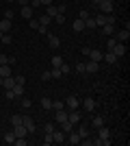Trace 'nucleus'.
<instances>
[{
    "label": "nucleus",
    "mask_w": 130,
    "mask_h": 146,
    "mask_svg": "<svg viewBox=\"0 0 130 146\" xmlns=\"http://www.w3.org/2000/svg\"><path fill=\"white\" fill-rule=\"evenodd\" d=\"M65 109L67 111H74V109H80V100L72 94V96H67L65 98Z\"/></svg>",
    "instance_id": "nucleus-1"
},
{
    "label": "nucleus",
    "mask_w": 130,
    "mask_h": 146,
    "mask_svg": "<svg viewBox=\"0 0 130 146\" xmlns=\"http://www.w3.org/2000/svg\"><path fill=\"white\" fill-rule=\"evenodd\" d=\"M80 107H82V109L87 111V113H91V111H95V107H98V103H95V100H93V98L89 96V98H85V100H82V103H80Z\"/></svg>",
    "instance_id": "nucleus-2"
},
{
    "label": "nucleus",
    "mask_w": 130,
    "mask_h": 146,
    "mask_svg": "<svg viewBox=\"0 0 130 146\" xmlns=\"http://www.w3.org/2000/svg\"><path fill=\"white\" fill-rule=\"evenodd\" d=\"M22 124H24V127H26V131H28V135L37 131V127H35V120H33L31 116H22Z\"/></svg>",
    "instance_id": "nucleus-3"
},
{
    "label": "nucleus",
    "mask_w": 130,
    "mask_h": 146,
    "mask_svg": "<svg viewBox=\"0 0 130 146\" xmlns=\"http://www.w3.org/2000/svg\"><path fill=\"white\" fill-rule=\"evenodd\" d=\"M115 39L117 42H122V44H128V39H130V31L128 29H122V31H115Z\"/></svg>",
    "instance_id": "nucleus-4"
},
{
    "label": "nucleus",
    "mask_w": 130,
    "mask_h": 146,
    "mask_svg": "<svg viewBox=\"0 0 130 146\" xmlns=\"http://www.w3.org/2000/svg\"><path fill=\"white\" fill-rule=\"evenodd\" d=\"M76 133L80 135V140H82V137H89V135H91V129H89V124H87V122H78Z\"/></svg>",
    "instance_id": "nucleus-5"
},
{
    "label": "nucleus",
    "mask_w": 130,
    "mask_h": 146,
    "mask_svg": "<svg viewBox=\"0 0 130 146\" xmlns=\"http://www.w3.org/2000/svg\"><path fill=\"white\" fill-rule=\"evenodd\" d=\"M98 9H100V13H106V15L113 13V0H102L98 5Z\"/></svg>",
    "instance_id": "nucleus-6"
},
{
    "label": "nucleus",
    "mask_w": 130,
    "mask_h": 146,
    "mask_svg": "<svg viewBox=\"0 0 130 146\" xmlns=\"http://www.w3.org/2000/svg\"><path fill=\"white\" fill-rule=\"evenodd\" d=\"M111 52H113L115 57H117V59H119V57H124V55H126V44L117 42L115 46H113V50H111Z\"/></svg>",
    "instance_id": "nucleus-7"
},
{
    "label": "nucleus",
    "mask_w": 130,
    "mask_h": 146,
    "mask_svg": "<svg viewBox=\"0 0 130 146\" xmlns=\"http://www.w3.org/2000/svg\"><path fill=\"white\" fill-rule=\"evenodd\" d=\"M98 70H100V63H98V61H91V59H89V61L85 63V72L93 74V72H98Z\"/></svg>",
    "instance_id": "nucleus-8"
},
{
    "label": "nucleus",
    "mask_w": 130,
    "mask_h": 146,
    "mask_svg": "<svg viewBox=\"0 0 130 146\" xmlns=\"http://www.w3.org/2000/svg\"><path fill=\"white\" fill-rule=\"evenodd\" d=\"M98 137H100V140H104V142H108V144H111V131H108L106 127H100V129H98Z\"/></svg>",
    "instance_id": "nucleus-9"
},
{
    "label": "nucleus",
    "mask_w": 130,
    "mask_h": 146,
    "mask_svg": "<svg viewBox=\"0 0 130 146\" xmlns=\"http://www.w3.org/2000/svg\"><path fill=\"white\" fill-rule=\"evenodd\" d=\"M13 133H15V137H26L28 131H26L24 124H15V127H13Z\"/></svg>",
    "instance_id": "nucleus-10"
},
{
    "label": "nucleus",
    "mask_w": 130,
    "mask_h": 146,
    "mask_svg": "<svg viewBox=\"0 0 130 146\" xmlns=\"http://www.w3.org/2000/svg\"><path fill=\"white\" fill-rule=\"evenodd\" d=\"M67 120L72 122V124H78V122H80V111H78V109L67 111Z\"/></svg>",
    "instance_id": "nucleus-11"
},
{
    "label": "nucleus",
    "mask_w": 130,
    "mask_h": 146,
    "mask_svg": "<svg viewBox=\"0 0 130 146\" xmlns=\"http://www.w3.org/2000/svg\"><path fill=\"white\" fill-rule=\"evenodd\" d=\"M52 140H54V144H63V142H65V133H63V131H52Z\"/></svg>",
    "instance_id": "nucleus-12"
},
{
    "label": "nucleus",
    "mask_w": 130,
    "mask_h": 146,
    "mask_svg": "<svg viewBox=\"0 0 130 146\" xmlns=\"http://www.w3.org/2000/svg\"><path fill=\"white\" fill-rule=\"evenodd\" d=\"M48 44H50V48H59V46H61V39L56 35H50L48 33Z\"/></svg>",
    "instance_id": "nucleus-13"
},
{
    "label": "nucleus",
    "mask_w": 130,
    "mask_h": 146,
    "mask_svg": "<svg viewBox=\"0 0 130 146\" xmlns=\"http://www.w3.org/2000/svg\"><path fill=\"white\" fill-rule=\"evenodd\" d=\"M100 29H102V33H104V35H108V37L115 35V31H117V29H115V24H104V26H100Z\"/></svg>",
    "instance_id": "nucleus-14"
},
{
    "label": "nucleus",
    "mask_w": 130,
    "mask_h": 146,
    "mask_svg": "<svg viewBox=\"0 0 130 146\" xmlns=\"http://www.w3.org/2000/svg\"><path fill=\"white\" fill-rule=\"evenodd\" d=\"M13 85H15V79H13V74H11V76H5V79H2V87H5V90H11Z\"/></svg>",
    "instance_id": "nucleus-15"
},
{
    "label": "nucleus",
    "mask_w": 130,
    "mask_h": 146,
    "mask_svg": "<svg viewBox=\"0 0 130 146\" xmlns=\"http://www.w3.org/2000/svg\"><path fill=\"white\" fill-rule=\"evenodd\" d=\"M87 57H89V59H91V61H98V63H100V61H102V57H104V55H102L100 50H89V55H87Z\"/></svg>",
    "instance_id": "nucleus-16"
},
{
    "label": "nucleus",
    "mask_w": 130,
    "mask_h": 146,
    "mask_svg": "<svg viewBox=\"0 0 130 146\" xmlns=\"http://www.w3.org/2000/svg\"><path fill=\"white\" fill-rule=\"evenodd\" d=\"M0 31H2V33H9V31H11V20H7V18L0 20Z\"/></svg>",
    "instance_id": "nucleus-17"
},
{
    "label": "nucleus",
    "mask_w": 130,
    "mask_h": 146,
    "mask_svg": "<svg viewBox=\"0 0 130 146\" xmlns=\"http://www.w3.org/2000/svg\"><path fill=\"white\" fill-rule=\"evenodd\" d=\"M102 59H104L106 63H108V66H111V63H117V57L113 55L111 50H106V52H104V57H102Z\"/></svg>",
    "instance_id": "nucleus-18"
},
{
    "label": "nucleus",
    "mask_w": 130,
    "mask_h": 146,
    "mask_svg": "<svg viewBox=\"0 0 130 146\" xmlns=\"http://www.w3.org/2000/svg\"><path fill=\"white\" fill-rule=\"evenodd\" d=\"M33 11H35V9H33V7H28V5L22 7V18H24V20H31V18H33Z\"/></svg>",
    "instance_id": "nucleus-19"
},
{
    "label": "nucleus",
    "mask_w": 130,
    "mask_h": 146,
    "mask_svg": "<svg viewBox=\"0 0 130 146\" xmlns=\"http://www.w3.org/2000/svg\"><path fill=\"white\" fill-rule=\"evenodd\" d=\"M106 18H108V15H106V13H98V15H95V26H104L106 24Z\"/></svg>",
    "instance_id": "nucleus-20"
},
{
    "label": "nucleus",
    "mask_w": 130,
    "mask_h": 146,
    "mask_svg": "<svg viewBox=\"0 0 130 146\" xmlns=\"http://www.w3.org/2000/svg\"><path fill=\"white\" fill-rule=\"evenodd\" d=\"M91 127H93V129L104 127V118H102V116H93V120H91Z\"/></svg>",
    "instance_id": "nucleus-21"
},
{
    "label": "nucleus",
    "mask_w": 130,
    "mask_h": 146,
    "mask_svg": "<svg viewBox=\"0 0 130 146\" xmlns=\"http://www.w3.org/2000/svg\"><path fill=\"white\" fill-rule=\"evenodd\" d=\"M74 31H76V33H82V31H85V20L76 18L74 20Z\"/></svg>",
    "instance_id": "nucleus-22"
},
{
    "label": "nucleus",
    "mask_w": 130,
    "mask_h": 146,
    "mask_svg": "<svg viewBox=\"0 0 130 146\" xmlns=\"http://www.w3.org/2000/svg\"><path fill=\"white\" fill-rule=\"evenodd\" d=\"M61 131H63V133H65V135H67L69 131H74V124H72V122H69V120L61 122Z\"/></svg>",
    "instance_id": "nucleus-23"
},
{
    "label": "nucleus",
    "mask_w": 130,
    "mask_h": 146,
    "mask_svg": "<svg viewBox=\"0 0 130 146\" xmlns=\"http://www.w3.org/2000/svg\"><path fill=\"white\" fill-rule=\"evenodd\" d=\"M11 90H13V94H15V98H22V96H24V85H18V83H15Z\"/></svg>",
    "instance_id": "nucleus-24"
},
{
    "label": "nucleus",
    "mask_w": 130,
    "mask_h": 146,
    "mask_svg": "<svg viewBox=\"0 0 130 146\" xmlns=\"http://www.w3.org/2000/svg\"><path fill=\"white\" fill-rule=\"evenodd\" d=\"M67 120V109H59L56 111V120L54 122H65Z\"/></svg>",
    "instance_id": "nucleus-25"
},
{
    "label": "nucleus",
    "mask_w": 130,
    "mask_h": 146,
    "mask_svg": "<svg viewBox=\"0 0 130 146\" xmlns=\"http://www.w3.org/2000/svg\"><path fill=\"white\" fill-rule=\"evenodd\" d=\"M13 142H15V133H13V131H7L5 133V144H13Z\"/></svg>",
    "instance_id": "nucleus-26"
},
{
    "label": "nucleus",
    "mask_w": 130,
    "mask_h": 146,
    "mask_svg": "<svg viewBox=\"0 0 130 146\" xmlns=\"http://www.w3.org/2000/svg\"><path fill=\"white\" fill-rule=\"evenodd\" d=\"M61 66H63V57L54 55V57H52V68H61Z\"/></svg>",
    "instance_id": "nucleus-27"
},
{
    "label": "nucleus",
    "mask_w": 130,
    "mask_h": 146,
    "mask_svg": "<svg viewBox=\"0 0 130 146\" xmlns=\"http://www.w3.org/2000/svg\"><path fill=\"white\" fill-rule=\"evenodd\" d=\"M85 29H89V31L95 29V20H93L91 15H89V18H85Z\"/></svg>",
    "instance_id": "nucleus-28"
},
{
    "label": "nucleus",
    "mask_w": 130,
    "mask_h": 146,
    "mask_svg": "<svg viewBox=\"0 0 130 146\" xmlns=\"http://www.w3.org/2000/svg\"><path fill=\"white\" fill-rule=\"evenodd\" d=\"M41 144H43V146H50V144H54V140H52V133H46V135H43Z\"/></svg>",
    "instance_id": "nucleus-29"
},
{
    "label": "nucleus",
    "mask_w": 130,
    "mask_h": 146,
    "mask_svg": "<svg viewBox=\"0 0 130 146\" xmlns=\"http://www.w3.org/2000/svg\"><path fill=\"white\" fill-rule=\"evenodd\" d=\"M39 105H41L43 109H52V100H50V98H41V100H39Z\"/></svg>",
    "instance_id": "nucleus-30"
},
{
    "label": "nucleus",
    "mask_w": 130,
    "mask_h": 146,
    "mask_svg": "<svg viewBox=\"0 0 130 146\" xmlns=\"http://www.w3.org/2000/svg\"><path fill=\"white\" fill-rule=\"evenodd\" d=\"M50 22H52V18H50V15H46V13H43V15H39V24H43V26H48Z\"/></svg>",
    "instance_id": "nucleus-31"
},
{
    "label": "nucleus",
    "mask_w": 130,
    "mask_h": 146,
    "mask_svg": "<svg viewBox=\"0 0 130 146\" xmlns=\"http://www.w3.org/2000/svg\"><path fill=\"white\" fill-rule=\"evenodd\" d=\"M46 15L54 18V15H56V7H54V5H48V7H46Z\"/></svg>",
    "instance_id": "nucleus-32"
},
{
    "label": "nucleus",
    "mask_w": 130,
    "mask_h": 146,
    "mask_svg": "<svg viewBox=\"0 0 130 146\" xmlns=\"http://www.w3.org/2000/svg\"><path fill=\"white\" fill-rule=\"evenodd\" d=\"M50 76H52V79H61L63 72L59 70V68H52V70H50Z\"/></svg>",
    "instance_id": "nucleus-33"
},
{
    "label": "nucleus",
    "mask_w": 130,
    "mask_h": 146,
    "mask_svg": "<svg viewBox=\"0 0 130 146\" xmlns=\"http://www.w3.org/2000/svg\"><path fill=\"white\" fill-rule=\"evenodd\" d=\"M52 109H65V103H63V100H52Z\"/></svg>",
    "instance_id": "nucleus-34"
},
{
    "label": "nucleus",
    "mask_w": 130,
    "mask_h": 146,
    "mask_svg": "<svg viewBox=\"0 0 130 146\" xmlns=\"http://www.w3.org/2000/svg\"><path fill=\"white\" fill-rule=\"evenodd\" d=\"M115 44H117V39H115V37H108V39H106V50H113V46H115Z\"/></svg>",
    "instance_id": "nucleus-35"
},
{
    "label": "nucleus",
    "mask_w": 130,
    "mask_h": 146,
    "mask_svg": "<svg viewBox=\"0 0 130 146\" xmlns=\"http://www.w3.org/2000/svg\"><path fill=\"white\" fill-rule=\"evenodd\" d=\"M20 100H22V107H24V109H28V107H33V100H31V98L22 96V98H20Z\"/></svg>",
    "instance_id": "nucleus-36"
},
{
    "label": "nucleus",
    "mask_w": 130,
    "mask_h": 146,
    "mask_svg": "<svg viewBox=\"0 0 130 146\" xmlns=\"http://www.w3.org/2000/svg\"><path fill=\"white\" fill-rule=\"evenodd\" d=\"M0 42L5 44V46H9V44H11V42H13V37H11V35H9V33H5V35L0 37Z\"/></svg>",
    "instance_id": "nucleus-37"
},
{
    "label": "nucleus",
    "mask_w": 130,
    "mask_h": 146,
    "mask_svg": "<svg viewBox=\"0 0 130 146\" xmlns=\"http://www.w3.org/2000/svg\"><path fill=\"white\" fill-rule=\"evenodd\" d=\"M54 131V122H46L43 124V133H52Z\"/></svg>",
    "instance_id": "nucleus-38"
},
{
    "label": "nucleus",
    "mask_w": 130,
    "mask_h": 146,
    "mask_svg": "<svg viewBox=\"0 0 130 146\" xmlns=\"http://www.w3.org/2000/svg\"><path fill=\"white\" fill-rule=\"evenodd\" d=\"M13 79H15V83H18V85H24V83H26L24 74H13Z\"/></svg>",
    "instance_id": "nucleus-39"
},
{
    "label": "nucleus",
    "mask_w": 130,
    "mask_h": 146,
    "mask_svg": "<svg viewBox=\"0 0 130 146\" xmlns=\"http://www.w3.org/2000/svg\"><path fill=\"white\" fill-rule=\"evenodd\" d=\"M72 72H78V74H85V63H76L74 66V70Z\"/></svg>",
    "instance_id": "nucleus-40"
},
{
    "label": "nucleus",
    "mask_w": 130,
    "mask_h": 146,
    "mask_svg": "<svg viewBox=\"0 0 130 146\" xmlns=\"http://www.w3.org/2000/svg\"><path fill=\"white\" fill-rule=\"evenodd\" d=\"M28 26H31V29H33V31H37V29H39V20H35V18H31V20H28Z\"/></svg>",
    "instance_id": "nucleus-41"
},
{
    "label": "nucleus",
    "mask_w": 130,
    "mask_h": 146,
    "mask_svg": "<svg viewBox=\"0 0 130 146\" xmlns=\"http://www.w3.org/2000/svg\"><path fill=\"white\" fill-rule=\"evenodd\" d=\"M13 144H15V146H26V144H28V140H26V137H15Z\"/></svg>",
    "instance_id": "nucleus-42"
},
{
    "label": "nucleus",
    "mask_w": 130,
    "mask_h": 146,
    "mask_svg": "<svg viewBox=\"0 0 130 146\" xmlns=\"http://www.w3.org/2000/svg\"><path fill=\"white\" fill-rule=\"evenodd\" d=\"M0 66H9V55L0 52Z\"/></svg>",
    "instance_id": "nucleus-43"
},
{
    "label": "nucleus",
    "mask_w": 130,
    "mask_h": 146,
    "mask_svg": "<svg viewBox=\"0 0 130 146\" xmlns=\"http://www.w3.org/2000/svg\"><path fill=\"white\" fill-rule=\"evenodd\" d=\"M59 70H61L63 74H69V72H72V66H67V63H65V61H63V66L59 68Z\"/></svg>",
    "instance_id": "nucleus-44"
},
{
    "label": "nucleus",
    "mask_w": 130,
    "mask_h": 146,
    "mask_svg": "<svg viewBox=\"0 0 130 146\" xmlns=\"http://www.w3.org/2000/svg\"><path fill=\"white\" fill-rule=\"evenodd\" d=\"M54 7H56V13H61V15L65 13V9H67V5H65V2H61V5H54Z\"/></svg>",
    "instance_id": "nucleus-45"
},
{
    "label": "nucleus",
    "mask_w": 130,
    "mask_h": 146,
    "mask_svg": "<svg viewBox=\"0 0 130 146\" xmlns=\"http://www.w3.org/2000/svg\"><path fill=\"white\" fill-rule=\"evenodd\" d=\"M5 98H7V100H15V94H13V90H5Z\"/></svg>",
    "instance_id": "nucleus-46"
},
{
    "label": "nucleus",
    "mask_w": 130,
    "mask_h": 146,
    "mask_svg": "<svg viewBox=\"0 0 130 146\" xmlns=\"http://www.w3.org/2000/svg\"><path fill=\"white\" fill-rule=\"evenodd\" d=\"M11 124H13V127H15V124H22V116H18V113L11 116Z\"/></svg>",
    "instance_id": "nucleus-47"
},
{
    "label": "nucleus",
    "mask_w": 130,
    "mask_h": 146,
    "mask_svg": "<svg viewBox=\"0 0 130 146\" xmlns=\"http://www.w3.org/2000/svg\"><path fill=\"white\" fill-rule=\"evenodd\" d=\"M52 20H54L56 24H65V18H63L61 13H56V15H54V18H52Z\"/></svg>",
    "instance_id": "nucleus-48"
},
{
    "label": "nucleus",
    "mask_w": 130,
    "mask_h": 146,
    "mask_svg": "<svg viewBox=\"0 0 130 146\" xmlns=\"http://www.w3.org/2000/svg\"><path fill=\"white\" fill-rule=\"evenodd\" d=\"M39 35H48V26H43V24H39Z\"/></svg>",
    "instance_id": "nucleus-49"
},
{
    "label": "nucleus",
    "mask_w": 130,
    "mask_h": 146,
    "mask_svg": "<svg viewBox=\"0 0 130 146\" xmlns=\"http://www.w3.org/2000/svg\"><path fill=\"white\" fill-rule=\"evenodd\" d=\"M89 15H91V13L87 11V9H82V11H80V13H78V18H80V20H85V18H89Z\"/></svg>",
    "instance_id": "nucleus-50"
},
{
    "label": "nucleus",
    "mask_w": 130,
    "mask_h": 146,
    "mask_svg": "<svg viewBox=\"0 0 130 146\" xmlns=\"http://www.w3.org/2000/svg\"><path fill=\"white\" fill-rule=\"evenodd\" d=\"M13 15H15V13H13L11 9H7V11H5V18H7V20H13Z\"/></svg>",
    "instance_id": "nucleus-51"
},
{
    "label": "nucleus",
    "mask_w": 130,
    "mask_h": 146,
    "mask_svg": "<svg viewBox=\"0 0 130 146\" xmlns=\"http://www.w3.org/2000/svg\"><path fill=\"white\" fill-rule=\"evenodd\" d=\"M50 79H52V76H50L48 70H46V72H41V81H50Z\"/></svg>",
    "instance_id": "nucleus-52"
},
{
    "label": "nucleus",
    "mask_w": 130,
    "mask_h": 146,
    "mask_svg": "<svg viewBox=\"0 0 130 146\" xmlns=\"http://www.w3.org/2000/svg\"><path fill=\"white\" fill-rule=\"evenodd\" d=\"M39 5H43V7H48V5H52V0H39Z\"/></svg>",
    "instance_id": "nucleus-53"
},
{
    "label": "nucleus",
    "mask_w": 130,
    "mask_h": 146,
    "mask_svg": "<svg viewBox=\"0 0 130 146\" xmlns=\"http://www.w3.org/2000/svg\"><path fill=\"white\" fill-rule=\"evenodd\" d=\"M15 2H20V7H26L28 2H31V0H15Z\"/></svg>",
    "instance_id": "nucleus-54"
},
{
    "label": "nucleus",
    "mask_w": 130,
    "mask_h": 146,
    "mask_svg": "<svg viewBox=\"0 0 130 146\" xmlns=\"http://www.w3.org/2000/svg\"><path fill=\"white\" fill-rule=\"evenodd\" d=\"M100 2H102V0H91V5H93V7H98Z\"/></svg>",
    "instance_id": "nucleus-55"
},
{
    "label": "nucleus",
    "mask_w": 130,
    "mask_h": 146,
    "mask_svg": "<svg viewBox=\"0 0 130 146\" xmlns=\"http://www.w3.org/2000/svg\"><path fill=\"white\" fill-rule=\"evenodd\" d=\"M0 87H2V76H0Z\"/></svg>",
    "instance_id": "nucleus-56"
},
{
    "label": "nucleus",
    "mask_w": 130,
    "mask_h": 146,
    "mask_svg": "<svg viewBox=\"0 0 130 146\" xmlns=\"http://www.w3.org/2000/svg\"><path fill=\"white\" fill-rule=\"evenodd\" d=\"M7 2H15V0H7Z\"/></svg>",
    "instance_id": "nucleus-57"
},
{
    "label": "nucleus",
    "mask_w": 130,
    "mask_h": 146,
    "mask_svg": "<svg viewBox=\"0 0 130 146\" xmlns=\"http://www.w3.org/2000/svg\"><path fill=\"white\" fill-rule=\"evenodd\" d=\"M2 35H5V33H2V31H0V37H2Z\"/></svg>",
    "instance_id": "nucleus-58"
},
{
    "label": "nucleus",
    "mask_w": 130,
    "mask_h": 146,
    "mask_svg": "<svg viewBox=\"0 0 130 146\" xmlns=\"http://www.w3.org/2000/svg\"><path fill=\"white\" fill-rule=\"evenodd\" d=\"M0 98H2V92H0Z\"/></svg>",
    "instance_id": "nucleus-59"
}]
</instances>
